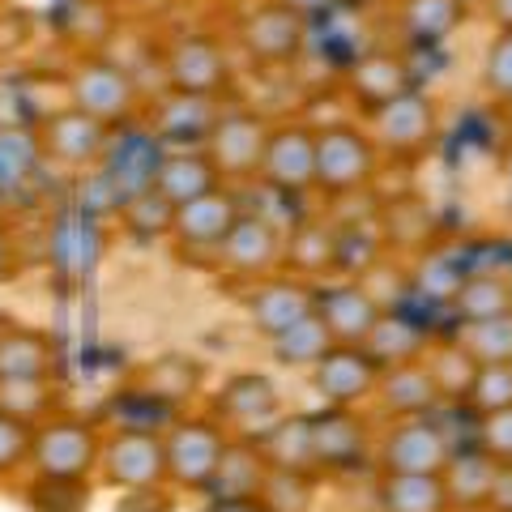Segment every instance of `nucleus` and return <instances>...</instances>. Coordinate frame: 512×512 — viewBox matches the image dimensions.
I'll return each mask as SVG.
<instances>
[{
    "label": "nucleus",
    "mask_w": 512,
    "mask_h": 512,
    "mask_svg": "<svg viewBox=\"0 0 512 512\" xmlns=\"http://www.w3.org/2000/svg\"><path fill=\"white\" fill-rule=\"evenodd\" d=\"M269 478V461L261 457L252 436H231L227 448H222V461L214 478L205 483L201 500H244V495H261Z\"/></svg>",
    "instance_id": "nucleus-29"
},
{
    "label": "nucleus",
    "mask_w": 512,
    "mask_h": 512,
    "mask_svg": "<svg viewBox=\"0 0 512 512\" xmlns=\"http://www.w3.org/2000/svg\"><path fill=\"white\" fill-rule=\"evenodd\" d=\"M269 124H274V120H269L265 111H256V107L227 103L218 111L214 133H210V141H205V154H210V163L218 167L222 184H248V180H256L265 141H269Z\"/></svg>",
    "instance_id": "nucleus-12"
},
{
    "label": "nucleus",
    "mask_w": 512,
    "mask_h": 512,
    "mask_svg": "<svg viewBox=\"0 0 512 512\" xmlns=\"http://www.w3.org/2000/svg\"><path fill=\"white\" fill-rule=\"evenodd\" d=\"M128 384H137L141 393H150L167 410L184 414V410H197L205 397V363L197 355H188V350H167V355L133 367Z\"/></svg>",
    "instance_id": "nucleus-23"
},
{
    "label": "nucleus",
    "mask_w": 512,
    "mask_h": 512,
    "mask_svg": "<svg viewBox=\"0 0 512 512\" xmlns=\"http://www.w3.org/2000/svg\"><path fill=\"white\" fill-rule=\"evenodd\" d=\"M406 278H410V291L414 295H423L431 303H444V308H448V299H453L461 278H466V269H461L457 256L431 248L423 256H414V261H406Z\"/></svg>",
    "instance_id": "nucleus-40"
},
{
    "label": "nucleus",
    "mask_w": 512,
    "mask_h": 512,
    "mask_svg": "<svg viewBox=\"0 0 512 512\" xmlns=\"http://www.w3.org/2000/svg\"><path fill=\"white\" fill-rule=\"evenodd\" d=\"M286 410L282 389L265 372H231L214 393H205V414L231 436H256Z\"/></svg>",
    "instance_id": "nucleus-16"
},
{
    "label": "nucleus",
    "mask_w": 512,
    "mask_h": 512,
    "mask_svg": "<svg viewBox=\"0 0 512 512\" xmlns=\"http://www.w3.org/2000/svg\"><path fill=\"white\" fill-rule=\"evenodd\" d=\"M448 312L457 320H512V278L500 269H466Z\"/></svg>",
    "instance_id": "nucleus-33"
},
{
    "label": "nucleus",
    "mask_w": 512,
    "mask_h": 512,
    "mask_svg": "<svg viewBox=\"0 0 512 512\" xmlns=\"http://www.w3.org/2000/svg\"><path fill=\"white\" fill-rule=\"evenodd\" d=\"M308 419H312V461L320 478H355L372 470L376 427L363 410L320 406Z\"/></svg>",
    "instance_id": "nucleus-7"
},
{
    "label": "nucleus",
    "mask_w": 512,
    "mask_h": 512,
    "mask_svg": "<svg viewBox=\"0 0 512 512\" xmlns=\"http://www.w3.org/2000/svg\"><path fill=\"white\" fill-rule=\"evenodd\" d=\"M30 436L35 427L0 410V483H13L30 470Z\"/></svg>",
    "instance_id": "nucleus-47"
},
{
    "label": "nucleus",
    "mask_w": 512,
    "mask_h": 512,
    "mask_svg": "<svg viewBox=\"0 0 512 512\" xmlns=\"http://www.w3.org/2000/svg\"><path fill=\"white\" fill-rule=\"evenodd\" d=\"M431 342H436V333H431V325H423L419 316H410L402 308H384L380 320L372 325V333H367L363 350L376 359V367L384 372V367L419 363Z\"/></svg>",
    "instance_id": "nucleus-27"
},
{
    "label": "nucleus",
    "mask_w": 512,
    "mask_h": 512,
    "mask_svg": "<svg viewBox=\"0 0 512 512\" xmlns=\"http://www.w3.org/2000/svg\"><path fill=\"white\" fill-rule=\"evenodd\" d=\"M470 18L466 0H397V26L414 47H440Z\"/></svg>",
    "instance_id": "nucleus-34"
},
{
    "label": "nucleus",
    "mask_w": 512,
    "mask_h": 512,
    "mask_svg": "<svg viewBox=\"0 0 512 512\" xmlns=\"http://www.w3.org/2000/svg\"><path fill=\"white\" fill-rule=\"evenodd\" d=\"M376 512H453L440 474H376Z\"/></svg>",
    "instance_id": "nucleus-35"
},
{
    "label": "nucleus",
    "mask_w": 512,
    "mask_h": 512,
    "mask_svg": "<svg viewBox=\"0 0 512 512\" xmlns=\"http://www.w3.org/2000/svg\"><path fill=\"white\" fill-rule=\"evenodd\" d=\"M312 291H316L312 312L320 325H325L333 346H363L384 312L372 299V291H367L359 278H329V282H316Z\"/></svg>",
    "instance_id": "nucleus-21"
},
{
    "label": "nucleus",
    "mask_w": 512,
    "mask_h": 512,
    "mask_svg": "<svg viewBox=\"0 0 512 512\" xmlns=\"http://www.w3.org/2000/svg\"><path fill=\"white\" fill-rule=\"evenodd\" d=\"M282 5H291V9L303 13L308 22H320V18H333L342 0H282Z\"/></svg>",
    "instance_id": "nucleus-52"
},
{
    "label": "nucleus",
    "mask_w": 512,
    "mask_h": 512,
    "mask_svg": "<svg viewBox=\"0 0 512 512\" xmlns=\"http://www.w3.org/2000/svg\"><path fill=\"white\" fill-rule=\"evenodd\" d=\"M120 227L133 235V239H146V244H154V239H167L171 235V218H175V205L167 197H158L154 188H141L133 192V197L120 201Z\"/></svg>",
    "instance_id": "nucleus-42"
},
{
    "label": "nucleus",
    "mask_w": 512,
    "mask_h": 512,
    "mask_svg": "<svg viewBox=\"0 0 512 512\" xmlns=\"http://www.w3.org/2000/svg\"><path fill=\"white\" fill-rule=\"evenodd\" d=\"M312 22L282 0H256L235 18V47L256 69H295L308 52Z\"/></svg>",
    "instance_id": "nucleus-5"
},
{
    "label": "nucleus",
    "mask_w": 512,
    "mask_h": 512,
    "mask_svg": "<svg viewBox=\"0 0 512 512\" xmlns=\"http://www.w3.org/2000/svg\"><path fill=\"white\" fill-rule=\"evenodd\" d=\"M372 406L380 410L384 423H393V419H427V414L444 410L423 359L419 363H402V367H384Z\"/></svg>",
    "instance_id": "nucleus-26"
},
{
    "label": "nucleus",
    "mask_w": 512,
    "mask_h": 512,
    "mask_svg": "<svg viewBox=\"0 0 512 512\" xmlns=\"http://www.w3.org/2000/svg\"><path fill=\"white\" fill-rule=\"evenodd\" d=\"M312 282L303 278H291V274H269L261 282H248V295H244V316L252 333H261V338H278L282 329L299 325L303 316H312Z\"/></svg>",
    "instance_id": "nucleus-22"
},
{
    "label": "nucleus",
    "mask_w": 512,
    "mask_h": 512,
    "mask_svg": "<svg viewBox=\"0 0 512 512\" xmlns=\"http://www.w3.org/2000/svg\"><path fill=\"white\" fill-rule=\"evenodd\" d=\"M500 171H504V180L512 184V146H508V150L500 154Z\"/></svg>",
    "instance_id": "nucleus-53"
},
{
    "label": "nucleus",
    "mask_w": 512,
    "mask_h": 512,
    "mask_svg": "<svg viewBox=\"0 0 512 512\" xmlns=\"http://www.w3.org/2000/svg\"><path fill=\"white\" fill-rule=\"evenodd\" d=\"M111 512H175V491L163 487H137V491H120L116 508Z\"/></svg>",
    "instance_id": "nucleus-49"
},
{
    "label": "nucleus",
    "mask_w": 512,
    "mask_h": 512,
    "mask_svg": "<svg viewBox=\"0 0 512 512\" xmlns=\"http://www.w3.org/2000/svg\"><path fill=\"white\" fill-rule=\"evenodd\" d=\"M329 346H333V338L325 333V325L316 320V312L303 316L299 325L282 329L278 338H269V350H274V359H278L282 367H291V372H312V367L325 359Z\"/></svg>",
    "instance_id": "nucleus-39"
},
{
    "label": "nucleus",
    "mask_w": 512,
    "mask_h": 512,
    "mask_svg": "<svg viewBox=\"0 0 512 512\" xmlns=\"http://www.w3.org/2000/svg\"><path fill=\"white\" fill-rule=\"evenodd\" d=\"M478 82H483L491 103L512 107V22H504L491 35L487 52H483V69H478Z\"/></svg>",
    "instance_id": "nucleus-45"
},
{
    "label": "nucleus",
    "mask_w": 512,
    "mask_h": 512,
    "mask_svg": "<svg viewBox=\"0 0 512 512\" xmlns=\"http://www.w3.org/2000/svg\"><path fill=\"white\" fill-rule=\"evenodd\" d=\"M338 248H342V227L333 218H303L286 231L282 244V274L303 278V282H329L338 278Z\"/></svg>",
    "instance_id": "nucleus-24"
},
{
    "label": "nucleus",
    "mask_w": 512,
    "mask_h": 512,
    "mask_svg": "<svg viewBox=\"0 0 512 512\" xmlns=\"http://www.w3.org/2000/svg\"><path fill=\"white\" fill-rule=\"evenodd\" d=\"M60 346L47 329L0 320V380H56Z\"/></svg>",
    "instance_id": "nucleus-25"
},
{
    "label": "nucleus",
    "mask_w": 512,
    "mask_h": 512,
    "mask_svg": "<svg viewBox=\"0 0 512 512\" xmlns=\"http://www.w3.org/2000/svg\"><path fill=\"white\" fill-rule=\"evenodd\" d=\"M316 487L320 474H299V470H269L261 500L274 512H312L316 508Z\"/></svg>",
    "instance_id": "nucleus-44"
},
{
    "label": "nucleus",
    "mask_w": 512,
    "mask_h": 512,
    "mask_svg": "<svg viewBox=\"0 0 512 512\" xmlns=\"http://www.w3.org/2000/svg\"><path fill=\"white\" fill-rule=\"evenodd\" d=\"M423 367H427V376L440 393V406H466V397L474 389V376H478V363L453 338L431 342L427 355H423Z\"/></svg>",
    "instance_id": "nucleus-36"
},
{
    "label": "nucleus",
    "mask_w": 512,
    "mask_h": 512,
    "mask_svg": "<svg viewBox=\"0 0 512 512\" xmlns=\"http://www.w3.org/2000/svg\"><path fill=\"white\" fill-rule=\"evenodd\" d=\"M163 86L201 94V99H227L235 86L231 47L210 30H184L163 47Z\"/></svg>",
    "instance_id": "nucleus-6"
},
{
    "label": "nucleus",
    "mask_w": 512,
    "mask_h": 512,
    "mask_svg": "<svg viewBox=\"0 0 512 512\" xmlns=\"http://www.w3.org/2000/svg\"><path fill=\"white\" fill-rule=\"evenodd\" d=\"M0 410L22 423H43L60 410V384L56 380H0Z\"/></svg>",
    "instance_id": "nucleus-43"
},
{
    "label": "nucleus",
    "mask_w": 512,
    "mask_h": 512,
    "mask_svg": "<svg viewBox=\"0 0 512 512\" xmlns=\"http://www.w3.org/2000/svg\"><path fill=\"white\" fill-rule=\"evenodd\" d=\"M239 214H244L239 192L231 184H222L214 192H205V197L180 205L175 218H171V235L167 239L188 256H214L222 248V239L231 235Z\"/></svg>",
    "instance_id": "nucleus-20"
},
{
    "label": "nucleus",
    "mask_w": 512,
    "mask_h": 512,
    "mask_svg": "<svg viewBox=\"0 0 512 512\" xmlns=\"http://www.w3.org/2000/svg\"><path fill=\"white\" fill-rule=\"evenodd\" d=\"M448 457H453V440L440 427V414L393 419L384 431H376L372 470L376 474H440Z\"/></svg>",
    "instance_id": "nucleus-10"
},
{
    "label": "nucleus",
    "mask_w": 512,
    "mask_h": 512,
    "mask_svg": "<svg viewBox=\"0 0 512 512\" xmlns=\"http://www.w3.org/2000/svg\"><path fill=\"white\" fill-rule=\"evenodd\" d=\"M410 90H419L414 64L406 52H393V47H367V52H359L346 64V77H342L346 103L355 107L363 120L384 111L389 103H397Z\"/></svg>",
    "instance_id": "nucleus-15"
},
{
    "label": "nucleus",
    "mask_w": 512,
    "mask_h": 512,
    "mask_svg": "<svg viewBox=\"0 0 512 512\" xmlns=\"http://www.w3.org/2000/svg\"><path fill=\"white\" fill-rule=\"evenodd\" d=\"M222 107H227V99H201V94H184V90L163 86L154 99H146L141 128H146L163 150H205Z\"/></svg>",
    "instance_id": "nucleus-14"
},
{
    "label": "nucleus",
    "mask_w": 512,
    "mask_h": 512,
    "mask_svg": "<svg viewBox=\"0 0 512 512\" xmlns=\"http://www.w3.org/2000/svg\"><path fill=\"white\" fill-rule=\"evenodd\" d=\"M43 167L35 120H0V201H18Z\"/></svg>",
    "instance_id": "nucleus-31"
},
{
    "label": "nucleus",
    "mask_w": 512,
    "mask_h": 512,
    "mask_svg": "<svg viewBox=\"0 0 512 512\" xmlns=\"http://www.w3.org/2000/svg\"><path fill=\"white\" fill-rule=\"evenodd\" d=\"M94 483L111 491H137V487H163L167 461H163V431H128V427H103L99 470Z\"/></svg>",
    "instance_id": "nucleus-11"
},
{
    "label": "nucleus",
    "mask_w": 512,
    "mask_h": 512,
    "mask_svg": "<svg viewBox=\"0 0 512 512\" xmlns=\"http://www.w3.org/2000/svg\"><path fill=\"white\" fill-rule=\"evenodd\" d=\"M35 133L43 146V163H52L60 171H86V175L103 167L111 141H116V128H107L103 120H94L69 103L43 111L35 120Z\"/></svg>",
    "instance_id": "nucleus-9"
},
{
    "label": "nucleus",
    "mask_w": 512,
    "mask_h": 512,
    "mask_svg": "<svg viewBox=\"0 0 512 512\" xmlns=\"http://www.w3.org/2000/svg\"><path fill=\"white\" fill-rule=\"evenodd\" d=\"M282 244H286V227L278 218L244 210L214 256H218L222 274H231L239 282H261L282 269Z\"/></svg>",
    "instance_id": "nucleus-18"
},
{
    "label": "nucleus",
    "mask_w": 512,
    "mask_h": 512,
    "mask_svg": "<svg viewBox=\"0 0 512 512\" xmlns=\"http://www.w3.org/2000/svg\"><path fill=\"white\" fill-rule=\"evenodd\" d=\"M474 444L500 466H512V406L495 414H478L474 419Z\"/></svg>",
    "instance_id": "nucleus-48"
},
{
    "label": "nucleus",
    "mask_w": 512,
    "mask_h": 512,
    "mask_svg": "<svg viewBox=\"0 0 512 512\" xmlns=\"http://www.w3.org/2000/svg\"><path fill=\"white\" fill-rule=\"evenodd\" d=\"M256 448L269 461V470H299L316 474L312 461V419L303 410H282L265 431H256Z\"/></svg>",
    "instance_id": "nucleus-32"
},
{
    "label": "nucleus",
    "mask_w": 512,
    "mask_h": 512,
    "mask_svg": "<svg viewBox=\"0 0 512 512\" xmlns=\"http://www.w3.org/2000/svg\"><path fill=\"white\" fill-rule=\"evenodd\" d=\"M372 231L384 256L393 261H414L440 244V214L423 192H393L372 205Z\"/></svg>",
    "instance_id": "nucleus-17"
},
{
    "label": "nucleus",
    "mask_w": 512,
    "mask_h": 512,
    "mask_svg": "<svg viewBox=\"0 0 512 512\" xmlns=\"http://www.w3.org/2000/svg\"><path fill=\"white\" fill-rule=\"evenodd\" d=\"M478 367L491 363H512V320H457L448 333Z\"/></svg>",
    "instance_id": "nucleus-41"
},
{
    "label": "nucleus",
    "mask_w": 512,
    "mask_h": 512,
    "mask_svg": "<svg viewBox=\"0 0 512 512\" xmlns=\"http://www.w3.org/2000/svg\"><path fill=\"white\" fill-rule=\"evenodd\" d=\"M500 461L487 457L483 448H453V457L444 461V491H448V508L453 512H487V495L495 483Z\"/></svg>",
    "instance_id": "nucleus-30"
},
{
    "label": "nucleus",
    "mask_w": 512,
    "mask_h": 512,
    "mask_svg": "<svg viewBox=\"0 0 512 512\" xmlns=\"http://www.w3.org/2000/svg\"><path fill=\"white\" fill-rule=\"evenodd\" d=\"M508 406H512V363L478 367L474 389L466 397V410L478 419V414H495V410H508Z\"/></svg>",
    "instance_id": "nucleus-46"
},
{
    "label": "nucleus",
    "mask_w": 512,
    "mask_h": 512,
    "mask_svg": "<svg viewBox=\"0 0 512 512\" xmlns=\"http://www.w3.org/2000/svg\"><path fill=\"white\" fill-rule=\"evenodd\" d=\"M103 448V423L94 414L56 410L43 423H35L30 436V470L26 474H52V478H94Z\"/></svg>",
    "instance_id": "nucleus-3"
},
{
    "label": "nucleus",
    "mask_w": 512,
    "mask_h": 512,
    "mask_svg": "<svg viewBox=\"0 0 512 512\" xmlns=\"http://www.w3.org/2000/svg\"><path fill=\"white\" fill-rule=\"evenodd\" d=\"M384 158L376 150L367 124L329 120L316 124V192L325 201H346L359 192H372L380 180Z\"/></svg>",
    "instance_id": "nucleus-2"
},
{
    "label": "nucleus",
    "mask_w": 512,
    "mask_h": 512,
    "mask_svg": "<svg viewBox=\"0 0 512 512\" xmlns=\"http://www.w3.org/2000/svg\"><path fill=\"white\" fill-rule=\"evenodd\" d=\"M376 384H380V367L363 346H329L325 359L312 367V393L320 397V406L363 410L372 406Z\"/></svg>",
    "instance_id": "nucleus-19"
},
{
    "label": "nucleus",
    "mask_w": 512,
    "mask_h": 512,
    "mask_svg": "<svg viewBox=\"0 0 512 512\" xmlns=\"http://www.w3.org/2000/svg\"><path fill=\"white\" fill-rule=\"evenodd\" d=\"M64 103L103 120L107 128L141 124L146 111V86L120 56L107 52H77L69 73H64Z\"/></svg>",
    "instance_id": "nucleus-1"
},
{
    "label": "nucleus",
    "mask_w": 512,
    "mask_h": 512,
    "mask_svg": "<svg viewBox=\"0 0 512 512\" xmlns=\"http://www.w3.org/2000/svg\"><path fill=\"white\" fill-rule=\"evenodd\" d=\"M231 431L205 410H184L163 427V461H167V487L184 495H201L214 478L222 448Z\"/></svg>",
    "instance_id": "nucleus-4"
},
{
    "label": "nucleus",
    "mask_w": 512,
    "mask_h": 512,
    "mask_svg": "<svg viewBox=\"0 0 512 512\" xmlns=\"http://www.w3.org/2000/svg\"><path fill=\"white\" fill-rule=\"evenodd\" d=\"M487 512H512V466L495 470V483L487 495Z\"/></svg>",
    "instance_id": "nucleus-50"
},
{
    "label": "nucleus",
    "mask_w": 512,
    "mask_h": 512,
    "mask_svg": "<svg viewBox=\"0 0 512 512\" xmlns=\"http://www.w3.org/2000/svg\"><path fill=\"white\" fill-rule=\"evenodd\" d=\"M256 180L269 192H278V197H308V192H316V124L312 120L269 124Z\"/></svg>",
    "instance_id": "nucleus-13"
},
{
    "label": "nucleus",
    "mask_w": 512,
    "mask_h": 512,
    "mask_svg": "<svg viewBox=\"0 0 512 512\" xmlns=\"http://www.w3.org/2000/svg\"><path fill=\"white\" fill-rule=\"evenodd\" d=\"M150 188L180 210V205H188V201L205 197V192L222 188V175H218V167L210 163V154H205V150H163V158H158V167H154Z\"/></svg>",
    "instance_id": "nucleus-28"
},
{
    "label": "nucleus",
    "mask_w": 512,
    "mask_h": 512,
    "mask_svg": "<svg viewBox=\"0 0 512 512\" xmlns=\"http://www.w3.org/2000/svg\"><path fill=\"white\" fill-rule=\"evenodd\" d=\"M103 427H128V431H163L171 419H175V410H167L163 402H154L150 393H141L137 384H120L116 393L103 402V410L94 414Z\"/></svg>",
    "instance_id": "nucleus-38"
},
{
    "label": "nucleus",
    "mask_w": 512,
    "mask_h": 512,
    "mask_svg": "<svg viewBox=\"0 0 512 512\" xmlns=\"http://www.w3.org/2000/svg\"><path fill=\"white\" fill-rule=\"evenodd\" d=\"M201 512H274L261 495H244V500H205Z\"/></svg>",
    "instance_id": "nucleus-51"
},
{
    "label": "nucleus",
    "mask_w": 512,
    "mask_h": 512,
    "mask_svg": "<svg viewBox=\"0 0 512 512\" xmlns=\"http://www.w3.org/2000/svg\"><path fill=\"white\" fill-rule=\"evenodd\" d=\"M367 133H372L384 163H419L431 154L440 137V103L427 90H410L397 103H389L376 116H367Z\"/></svg>",
    "instance_id": "nucleus-8"
},
{
    "label": "nucleus",
    "mask_w": 512,
    "mask_h": 512,
    "mask_svg": "<svg viewBox=\"0 0 512 512\" xmlns=\"http://www.w3.org/2000/svg\"><path fill=\"white\" fill-rule=\"evenodd\" d=\"M22 504H26V512H90L94 508V478L22 474Z\"/></svg>",
    "instance_id": "nucleus-37"
}]
</instances>
